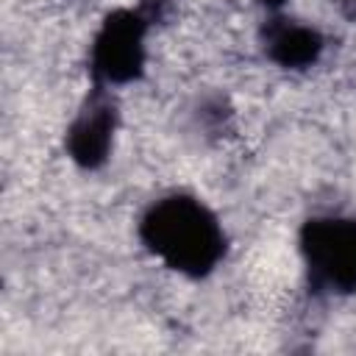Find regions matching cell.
Here are the masks:
<instances>
[{
    "label": "cell",
    "mask_w": 356,
    "mask_h": 356,
    "mask_svg": "<svg viewBox=\"0 0 356 356\" xmlns=\"http://www.w3.org/2000/svg\"><path fill=\"white\" fill-rule=\"evenodd\" d=\"M114 134H117V111L97 86V92L81 106V111L72 117L67 128V153L78 167L95 170L108 161L114 147Z\"/></svg>",
    "instance_id": "cell-4"
},
{
    "label": "cell",
    "mask_w": 356,
    "mask_h": 356,
    "mask_svg": "<svg viewBox=\"0 0 356 356\" xmlns=\"http://www.w3.org/2000/svg\"><path fill=\"white\" fill-rule=\"evenodd\" d=\"M300 259L312 286L331 295L356 292V217H312L300 231Z\"/></svg>",
    "instance_id": "cell-2"
},
{
    "label": "cell",
    "mask_w": 356,
    "mask_h": 356,
    "mask_svg": "<svg viewBox=\"0 0 356 356\" xmlns=\"http://www.w3.org/2000/svg\"><path fill=\"white\" fill-rule=\"evenodd\" d=\"M259 3H264L267 8H281V6L286 3V0H259Z\"/></svg>",
    "instance_id": "cell-6"
},
{
    "label": "cell",
    "mask_w": 356,
    "mask_h": 356,
    "mask_svg": "<svg viewBox=\"0 0 356 356\" xmlns=\"http://www.w3.org/2000/svg\"><path fill=\"white\" fill-rule=\"evenodd\" d=\"M147 58V22L136 11H114L92 39L89 70L100 89L139 78Z\"/></svg>",
    "instance_id": "cell-3"
},
{
    "label": "cell",
    "mask_w": 356,
    "mask_h": 356,
    "mask_svg": "<svg viewBox=\"0 0 356 356\" xmlns=\"http://www.w3.org/2000/svg\"><path fill=\"white\" fill-rule=\"evenodd\" d=\"M139 239L170 270L203 278L225 256L220 217L195 195L170 192L147 206L139 220Z\"/></svg>",
    "instance_id": "cell-1"
},
{
    "label": "cell",
    "mask_w": 356,
    "mask_h": 356,
    "mask_svg": "<svg viewBox=\"0 0 356 356\" xmlns=\"http://www.w3.org/2000/svg\"><path fill=\"white\" fill-rule=\"evenodd\" d=\"M267 53L278 67L286 70H303L312 67L323 53V36L303 22H278L270 28L267 36Z\"/></svg>",
    "instance_id": "cell-5"
}]
</instances>
